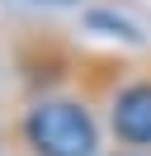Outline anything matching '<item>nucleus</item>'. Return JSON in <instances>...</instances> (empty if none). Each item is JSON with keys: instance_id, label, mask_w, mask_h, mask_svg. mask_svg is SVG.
<instances>
[{"instance_id": "nucleus-1", "label": "nucleus", "mask_w": 151, "mask_h": 156, "mask_svg": "<svg viewBox=\"0 0 151 156\" xmlns=\"http://www.w3.org/2000/svg\"><path fill=\"white\" fill-rule=\"evenodd\" d=\"M24 133H28V147L38 156H94V147H99L90 109L71 104V99L33 104L24 118Z\"/></svg>"}, {"instance_id": "nucleus-2", "label": "nucleus", "mask_w": 151, "mask_h": 156, "mask_svg": "<svg viewBox=\"0 0 151 156\" xmlns=\"http://www.w3.org/2000/svg\"><path fill=\"white\" fill-rule=\"evenodd\" d=\"M113 133L128 147H151V80L128 85L113 99Z\"/></svg>"}, {"instance_id": "nucleus-3", "label": "nucleus", "mask_w": 151, "mask_h": 156, "mask_svg": "<svg viewBox=\"0 0 151 156\" xmlns=\"http://www.w3.org/2000/svg\"><path fill=\"white\" fill-rule=\"evenodd\" d=\"M85 24H90V29H104L109 38H128V43H142L137 24H128L123 14H109V10H90V14H85Z\"/></svg>"}, {"instance_id": "nucleus-4", "label": "nucleus", "mask_w": 151, "mask_h": 156, "mask_svg": "<svg viewBox=\"0 0 151 156\" xmlns=\"http://www.w3.org/2000/svg\"><path fill=\"white\" fill-rule=\"evenodd\" d=\"M52 5H66V0H52Z\"/></svg>"}]
</instances>
